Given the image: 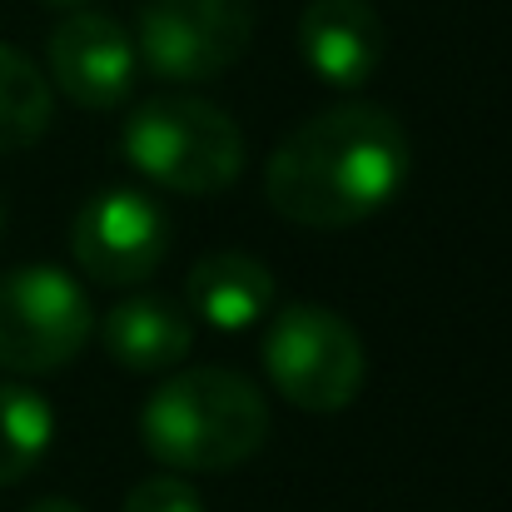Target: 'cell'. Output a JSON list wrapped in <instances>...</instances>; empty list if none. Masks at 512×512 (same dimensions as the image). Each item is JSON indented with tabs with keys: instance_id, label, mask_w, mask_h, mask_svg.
<instances>
[{
	"instance_id": "obj_1",
	"label": "cell",
	"mask_w": 512,
	"mask_h": 512,
	"mask_svg": "<svg viewBox=\"0 0 512 512\" xmlns=\"http://www.w3.org/2000/svg\"><path fill=\"white\" fill-rule=\"evenodd\" d=\"M408 170V130L383 105H334L274 150L264 194L299 229H348L393 204Z\"/></svg>"
},
{
	"instance_id": "obj_2",
	"label": "cell",
	"mask_w": 512,
	"mask_h": 512,
	"mask_svg": "<svg viewBox=\"0 0 512 512\" xmlns=\"http://www.w3.org/2000/svg\"><path fill=\"white\" fill-rule=\"evenodd\" d=\"M269 438L264 393L234 368H184L140 408V443L174 473H229Z\"/></svg>"
},
{
	"instance_id": "obj_3",
	"label": "cell",
	"mask_w": 512,
	"mask_h": 512,
	"mask_svg": "<svg viewBox=\"0 0 512 512\" xmlns=\"http://www.w3.org/2000/svg\"><path fill=\"white\" fill-rule=\"evenodd\" d=\"M125 160L170 194L209 199L244 174V135L199 95H155L125 120Z\"/></svg>"
},
{
	"instance_id": "obj_4",
	"label": "cell",
	"mask_w": 512,
	"mask_h": 512,
	"mask_svg": "<svg viewBox=\"0 0 512 512\" xmlns=\"http://www.w3.org/2000/svg\"><path fill=\"white\" fill-rule=\"evenodd\" d=\"M264 373L304 413H339L363 388V343L324 304H289L264 324Z\"/></svg>"
},
{
	"instance_id": "obj_5",
	"label": "cell",
	"mask_w": 512,
	"mask_h": 512,
	"mask_svg": "<svg viewBox=\"0 0 512 512\" xmlns=\"http://www.w3.org/2000/svg\"><path fill=\"white\" fill-rule=\"evenodd\" d=\"M95 334L85 289L55 264H20L0 274V368L55 373L80 358Z\"/></svg>"
},
{
	"instance_id": "obj_6",
	"label": "cell",
	"mask_w": 512,
	"mask_h": 512,
	"mask_svg": "<svg viewBox=\"0 0 512 512\" xmlns=\"http://www.w3.org/2000/svg\"><path fill=\"white\" fill-rule=\"evenodd\" d=\"M254 40V0H145L135 55L170 85L219 80Z\"/></svg>"
},
{
	"instance_id": "obj_7",
	"label": "cell",
	"mask_w": 512,
	"mask_h": 512,
	"mask_svg": "<svg viewBox=\"0 0 512 512\" xmlns=\"http://www.w3.org/2000/svg\"><path fill=\"white\" fill-rule=\"evenodd\" d=\"M70 249H75V264L95 284L130 289V284L150 279L165 264V254H170V219H165V209L150 194H140L130 184H115V189H100L75 214Z\"/></svg>"
},
{
	"instance_id": "obj_8",
	"label": "cell",
	"mask_w": 512,
	"mask_h": 512,
	"mask_svg": "<svg viewBox=\"0 0 512 512\" xmlns=\"http://www.w3.org/2000/svg\"><path fill=\"white\" fill-rule=\"evenodd\" d=\"M50 75L80 110H115L130 100L140 55L135 35L100 10H75L50 35Z\"/></svg>"
},
{
	"instance_id": "obj_9",
	"label": "cell",
	"mask_w": 512,
	"mask_h": 512,
	"mask_svg": "<svg viewBox=\"0 0 512 512\" xmlns=\"http://www.w3.org/2000/svg\"><path fill=\"white\" fill-rule=\"evenodd\" d=\"M299 55L324 85L358 90L383 65V20L368 0H309L299 15Z\"/></svg>"
},
{
	"instance_id": "obj_10",
	"label": "cell",
	"mask_w": 512,
	"mask_h": 512,
	"mask_svg": "<svg viewBox=\"0 0 512 512\" xmlns=\"http://www.w3.org/2000/svg\"><path fill=\"white\" fill-rule=\"evenodd\" d=\"M184 304L194 319H204L219 334H249L274 314V274L254 254L219 249L189 269Z\"/></svg>"
},
{
	"instance_id": "obj_11",
	"label": "cell",
	"mask_w": 512,
	"mask_h": 512,
	"mask_svg": "<svg viewBox=\"0 0 512 512\" xmlns=\"http://www.w3.org/2000/svg\"><path fill=\"white\" fill-rule=\"evenodd\" d=\"M100 334H105V353L120 368L165 373L174 363H184V353L194 343V324H189V309L165 294H135L105 314Z\"/></svg>"
},
{
	"instance_id": "obj_12",
	"label": "cell",
	"mask_w": 512,
	"mask_h": 512,
	"mask_svg": "<svg viewBox=\"0 0 512 512\" xmlns=\"http://www.w3.org/2000/svg\"><path fill=\"white\" fill-rule=\"evenodd\" d=\"M55 443L50 403L25 383H0V488L30 478Z\"/></svg>"
},
{
	"instance_id": "obj_13",
	"label": "cell",
	"mask_w": 512,
	"mask_h": 512,
	"mask_svg": "<svg viewBox=\"0 0 512 512\" xmlns=\"http://www.w3.org/2000/svg\"><path fill=\"white\" fill-rule=\"evenodd\" d=\"M55 95L50 80L10 45H0V155H15L35 145L50 130Z\"/></svg>"
},
{
	"instance_id": "obj_14",
	"label": "cell",
	"mask_w": 512,
	"mask_h": 512,
	"mask_svg": "<svg viewBox=\"0 0 512 512\" xmlns=\"http://www.w3.org/2000/svg\"><path fill=\"white\" fill-rule=\"evenodd\" d=\"M120 512H204V503L179 473H160V478L135 483Z\"/></svg>"
},
{
	"instance_id": "obj_15",
	"label": "cell",
	"mask_w": 512,
	"mask_h": 512,
	"mask_svg": "<svg viewBox=\"0 0 512 512\" xmlns=\"http://www.w3.org/2000/svg\"><path fill=\"white\" fill-rule=\"evenodd\" d=\"M30 512H85V508H80L75 498H40Z\"/></svg>"
},
{
	"instance_id": "obj_16",
	"label": "cell",
	"mask_w": 512,
	"mask_h": 512,
	"mask_svg": "<svg viewBox=\"0 0 512 512\" xmlns=\"http://www.w3.org/2000/svg\"><path fill=\"white\" fill-rule=\"evenodd\" d=\"M40 5H50V10H85L90 0H40Z\"/></svg>"
},
{
	"instance_id": "obj_17",
	"label": "cell",
	"mask_w": 512,
	"mask_h": 512,
	"mask_svg": "<svg viewBox=\"0 0 512 512\" xmlns=\"http://www.w3.org/2000/svg\"><path fill=\"white\" fill-rule=\"evenodd\" d=\"M0 224H5V209H0Z\"/></svg>"
}]
</instances>
